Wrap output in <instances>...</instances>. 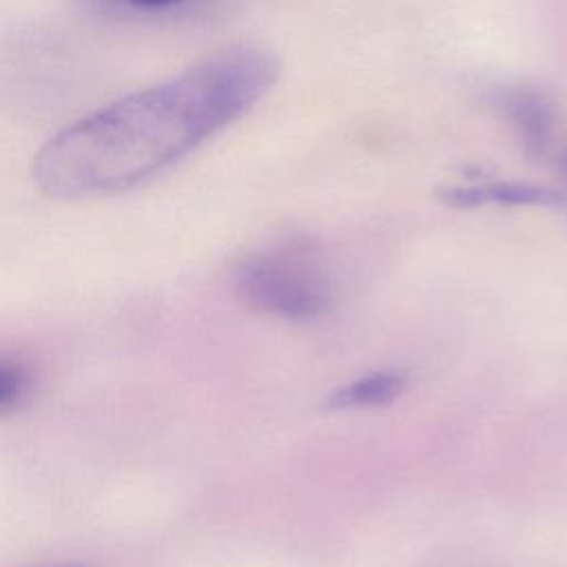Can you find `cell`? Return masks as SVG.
<instances>
[{"instance_id": "obj_6", "label": "cell", "mask_w": 567, "mask_h": 567, "mask_svg": "<svg viewBox=\"0 0 567 567\" xmlns=\"http://www.w3.org/2000/svg\"><path fill=\"white\" fill-rule=\"evenodd\" d=\"M24 390V377L18 368L0 363V410L11 405Z\"/></svg>"}, {"instance_id": "obj_3", "label": "cell", "mask_w": 567, "mask_h": 567, "mask_svg": "<svg viewBox=\"0 0 567 567\" xmlns=\"http://www.w3.org/2000/svg\"><path fill=\"white\" fill-rule=\"evenodd\" d=\"M441 197L456 208L476 206H560L565 195L529 182L514 179H481L470 184H456L441 193Z\"/></svg>"}, {"instance_id": "obj_4", "label": "cell", "mask_w": 567, "mask_h": 567, "mask_svg": "<svg viewBox=\"0 0 567 567\" xmlns=\"http://www.w3.org/2000/svg\"><path fill=\"white\" fill-rule=\"evenodd\" d=\"M496 109L512 122L518 140L532 153H543L554 131L549 102L534 89H505L494 97Z\"/></svg>"}, {"instance_id": "obj_5", "label": "cell", "mask_w": 567, "mask_h": 567, "mask_svg": "<svg viewBox=\"0 0 567 567\" xmlns=\"http://www.w3.org/2000/svg\"><path fill=\"white\" fill-rule=\"evenodd\" d=\"M405 388V377L394 370L370 372L359 377L328 396L330 410H359V408H379L394 401Z\"/></svg>"}, {"instance_id": "obj_2", "label": "cell", "mask_w": 567, "mask_h": 567, "mask_svg": "<svg viewBox=\"0 0 567 567\" xmlns=\"http://www.w3.org/2000/svg\"><path fill=\"white\" fill-rule=\"evenodd\" d=\"M241 295L259 310L306 321L330 308L332 277L306 241H286L250 257L239 270Z\"/></svg>"}, {"instance_id": "obj_1", "label": "cell", "mask_w": 567, "mask_h": 567, "mask_svg": "<svg viewBox=\"0 0 567 567\" xmlns=\"http://www.w3.org/2000/svg\"><path fill=\"white\" fill-rule=\"evenodd\" d=\"M279 73L270 51L233 47L55 133L33 179L55 199L124 193L184 159L250 111Z\"/></svg>"}, {"instance_id": "obj_8", "label": "cell", "mask_w": 567, "mask_h": 567, "mask_svg": "<svg viewBox=\"0 0 567 567\" xmlns=\"http://www.w3.org/2000/svg\"><path fill=\"white\" fill-rule=\"evenodd\" d=\"M565 173H567V155H565Z\"/></svg>"}, {"instance_id": "obj_7", "label": "cell", "mask_w": 567, "mask_h": 567, "mask_svg": "<svg viewBox=\"0 0 567 567\" xmlns=\"http://www.w3.org/2000/svg\"><path fill=\"white\" fill-rule=\"evenodd\" d=\"M133 7H144V9H159V7H166V4H173V2H179V0H124Z\"/></svg>"}]
</instances>
